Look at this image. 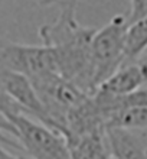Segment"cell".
Masks as SVG:
<instances>
[{
    "mask_svg": "<svg viewBox=\"0 0 147 159\" xmlns=\"http://www.w3.org/2000/svg\"><path fill=\"white\" fill-rule=\"evenodd\" d=\"M76 2L62 3L56 20L39 28L42 45L54 51L58 74L93 96L97 87L94 83L91 42L97 28L84 26L76 19Z\"/></svg>",
    "mask_w": 147,
    "mask_h": 159,
    "instance_id": "1",
    "label": "cell"
},
{
    "mask_svg": "<svg viewBox=\"0 0 147 159\" xmlns=\"http://www.w3.org/2000/svg\"><path fill=\"white\" fill-rule=\"evenodd\" d=\"M22 151L30 159H72L67 138L25 113L9 116Z\"/></svg>",
    "mask_w": 147,
    "mask_h": 159,
    "instance_id": "2",
    "label": "cell"
},
{
    "mask_svg": "<svg viewBox=\"0 0 147 159\" xmlns=\"http://www.w3.org/2000/svg\"><path fill=\"white\" fill-rule=\"evenodd\" d=\"M128 20L126 15H115L95 34L91 42L94 83L100 87L126 61V34Z\"/></svg>",
    "mask_w": 147,
    "mask_h": 159,
    "instance_id": "3",
    "label": "cell"
},
{
    "mask_svg": "<svg viewBox=\"0 0 147 159\" xmlns=\"http://www.w3.org/2000/svg\"><path fill=\"white\" fill-rule=\"evenodd\" d=\"M0 68L19 72L29 80L58 72L54 51L46 45H23L0 38Z\"/></svg>",
    "mask_w": 147,
    "mask_h": 159,
    "instance_id": "4",
    "label": "cell"
},
{
    "mask_svg": "<svg viewBox=\"0 0 147 159\" xmlns=\"http://www.w3.org/2000/svg\"><path fill=\"white\" fill-rule=\"evenodd\" d=\"M0 81L9 97L22 110V113L35 117L36 120L48 126V114L45 106L41 101L33 84L28 77L22 75L19 72L0 68Z\"/></svg>",
    "mask_w": 147,
    "mask_h": 159,
    "instance_id": "5",
    "label": "cell"
},
{
    "mask_svg": "<svg viewBox=\"0 0 147 159\" xmlns=\"http://www.w3.org/2000/svg\"><path fill=\"white\" fill-rule=\"evenodd\" d=\"M114 159H147V130L104 129Z\"/></svg>",
    "mask_w": 147,
    "mask_h": 159,
    "instance_id": "6",
    "label": "cell"
},
{
    "mask_svg": "<svg viewBox=\"0 0 147 159\" xmlns=\"http://www.w3.org/2000/svg\"><path fill=\"white\" fill-rule=\"evenodd\" d=\"M141 87H144V77L139 65L131 61L123 64L114 74H111L104 83L100 84L95 93L110 97H123Z\"/></svg>",
    "mask_w": 147,
    "mask_h": 159,
    "instance_id": "7",
    "label": "cell"
},
{
    "mask_svg": "<svg viewBox=\"0 0 147 159\" xmlns=\"http://www.w3.org/2000/svg\"><path fill=\"white\" fill-rule=\"evenodd\" d=\"M147 130V107H121L110 111L104 119V129Z\"/></svg>",
    "mask_w": 147,
    "mask_h": 159,
    "instance_id": "8",
    "label": "cell"
},
{
    "mask_svg": "<svg viewBox=\"0 0 147 159\" xmlns=\"http://www.w3.org/2000/svg\"><path fill=\"white\" fill-rule=\"evenodd\" d=\"M0 145L4 148H7V149H10V151L23 153L20 143H19V140H17L16 136H15L12 123L4 117V116H2V114H0ZM23 155H25V153H23Z\"/></svg>",
    "mask_w": 147,
    "mask_h": 159,
    "instance_id": "9",
    "label": "cell"
},
{
    "mask_svg": "<svg viewBox=\"0 0 147 159\" xmlns=\"http://www.w3.org/2000/svg\"><path fill=\"white\" fill-rule=\"evenodd\" d=\"M17 113H22V110L19 109L16 103L9 97V94L6 93V90H4V87H3V84L0 81V114L7 119L9 116L17 114Z\"/></svg>",
    "mask_w": 147,
    "mask_h": 159,
    "instance_id": "10",
    "label": "cell"
},
{
    "mask_svg": "<svg viewBox=\"0 0 147 159\" xmlns=\"http://www.w3.org/2000/svg\"><path fill=\"white\" fill-rule=\"evenodd\" d=\"M128 23L147 16V0H130V12L126 15Z\"/></svg>",
    "mask_w": 147,
    "mask_h": 159,
    "instance_id": "11",
    "label": "cell"
},
{
    "mask_svg": "<svg viewBox=\"0 0 147 159\" xmlns=\"http://www.w3.org/2000/svg\"><path fill=\"white\" fill-rule=\"evenodd\" d=\"M0 159H30V158L23 155V153H19V152L10 151V149L0 145Z\"/></svg>",
    "mask_w": 147,
    "mask_h": 159,
    "instance_id": "12",
    "label": "cell"
},
{
    "mask_svg": "<svg viewBox=\"0 0 147 159\" xmlns=\"http://www.w3.org/2000/svg\"><path fill=\"white\" fill-rule=\"evenodd\" d=\"M134 62L139 65L140 71H141V74L144 77V87H147V51H144L140 57H137L134 59Z\"/></svg>",
    "mask_w": 147,
    "mask_h": 159,
    "instance_id": "13",
    "label": "cell"
},
{
    "mask_svg": "<svg viewBox=\"0 0 147 159\" xmlns=\"http://www.w3.org/2000/svg\"><path fill=\"white\" fill-rule=\"evenodd\" d=\"M35 3H38L39 6H54V4H62L68 0H33Z\"/></svg>",
    "mask_w": 147,
    "mask_h": 159,
    "instance_id": "14",
    "label": "cell"
}]
</instances>
